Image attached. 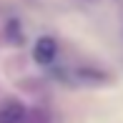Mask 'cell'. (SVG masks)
<instances>
[{
	"instance_id": "1",
	"label": "cell",
	"mask_w": 123,
	"mask_h": 123,
	"mask_svg": "<svg viewBox=\"0 0 123 123\" xmlns=\"http://www.w3.org/2000/svg\"><path fill=\"white\" fill-rule=\"evenodd\" d=\"M55 55H58V43L53 40V38H40V40L35 43V48H33V58H35V63L40 65H50L55 60Z\"/></svg>"
},
{
	"instance_id": "2",
	"label": "cell",
	"mask_w": 123,
	"mask_h": 123,
	"mask_svg": "<svg viewBox=\"0 0 123 123\" xmlns=\"http://www.w3.org/2000/svg\"><path fill=\"white\" fill-rule=\"evenodd\" d=\"M25 116L28 111L20 103H8L0 108V123H25Z\"/></svg>"
}]
</instances>
